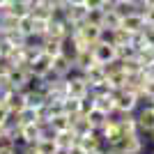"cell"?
Returning a JSON list of instances; mask_svg holds the SVG:
<instances>
[{
  "instance_id": "obj_21",
  "label": "cell",
  "mask_w": 154,
  "mask_h": 154,
  "mask_svg": "<svg viewBox=\"0 0 154 154\" xmlns=\"http://www.w3.org/2000/svg\"><path fill=\"white\" fill-rule=\"evenodd\" d=\"M30 5H39V2H44V0H28Z\"/></svg>"
},
{
  "instance_id": "obj_8",
  "label": "cell",
  "mask_w": 154,
  "mask_h": 154,
  "mask_svg": "<svg viewBox=\"0 0 154 154\" xmlns=\"http://www.w3.org/2000/svg\"><path fill=\"white\" fill-rule=\"evenodd\" d=\"M78 143V136L71 131V129H67V131H58V136H55V145L62 149H69L71 145H76Z\"/></svg>"
},
{
  "instance_id": "obj_7",
  "label": "cell",
  "mask_w": 154,
  "mask_h": 154,
  "mask_svg": "<svg viewBox=\"0 0 154 154\" xmlns=\"http://www.w3.org/2000/svg\"><path fill=\"white\" fill-rule=\"evenodd\" d=\"M88 16V7L85 5H67V21L71 23H83Z\"/></svg>"
},
{
  "instance_id": "obj_13",
  "label": "cell",
  "mask_w": 154,
  "mask_h": 154,
  "mask_svg": "<svg viewBox=\"0 0 154 154\" xmlns=\"http://www.w3.org/2000/svg\"><path fill=\"white\" fill-rule=\"evenodd\" d=\"M85 117L90 120V124H92V127H101V124L106 122V117H108V115H106L103 110H99V108H92V110H90V113H88Z\"/></svg>"
},
{
  "instance_id": "obj_2",
  "label": "cell",
  "mask_w": 154,
  "mask_h": 154,
  "mask_svg": "<svg viewBox=\"0 0 154 154\" xmlns=\"http://www.w3.org/2000/svg\"><path fill=\"white\" fill-rule=\"evenodd\" d=\"M92 53H94V60L99 64H106V62H110V60H115V46L113 44H101V42H97L94 48H92Z\"/></svg>"
},
{
  "instance_id": "obj_16",
  "label": "cell",
  "mask_w": 154,
  "mask_h": 154,
  "mask_svg": "<svg viewBox=\"0 0 154 154\" xmlns=\"http://www.w3.org/2000/svg\"><path fill=\"white\" fill-rule=\"evenodd\" d=\"M83 5L88 7V9H101V7H103V0H85Z\"/></svg>"
},
{
  "instance_id": "obj_6",
  "label": "cell",
  "mask_w": 154,
  "mask_h": 154,
  "mask_svg": "<svg viewBox=\"0 0 154 154\" xmlns=\"http://www.w3.org/2000/svg\"><path fill=\"white\" fill-rule=\"evenodd\" d=\"M51 69H53V71H58L60 76H69V71L74 69V62H71V60H67L62 53H60V55H55V58H53Z\"/></svg>"
},
{
  "instance_id": "obj_1",
  "label": "cell",
  "mask_w": 154,
  "mask_h": 154,
  "mask_svg": "<svg viewBox=\"0 0 154 154\" xmlns=\"http://www.w3.org/2000/svg\"><path fill=\"white\" fill-rule=\"evenodd\" d=\"M136 117V127H138V131H152L154 129V108L149 106V108H138V115Z\"/></svg>"
},
{
  "instance_id": "obj_18",
  "label": "cell",
  "mask_w": 154,
  "mask_h": 154,
  "mask_svg": "<svg viewBox=\"0 0 154 154\" xmlns=\"http://www.w3.org/2000/svg\"><path fill=\"white\" fill-rule=\"evenodd\" d=\"M143 90H145V92L154 99V78H147V83H145V88H143Z\"/></svg>"
},
{
  "instance_id": "obj_4",
  "label": "cell",
  "mask_w": 154,
  "mask_h": 154,
  "mask_svg": "<svg viewBox=\"0 0 154 154\" xmlns=\"http://www.w3.org/2000/svg\"><path fill=\"white\" fill-rule=\"evenodd\" d=\"M5 103H7V108L12 110V113H19V110L26 108V94H23L21 90H12L9 94H7Z\"/></svg>"
},
{
  "instance_id": "obj_14",
  "label": "cell",
  "mask_w": 154,
  "mask_h": 154,
  "mask_svg": "<svg viewBox=\"0 0 154 154\" xmlns=\"http://www.w3.org/2000/svg\"><path fill=\"white\" fill-rule=\"evenodd\" d=\"M19 120H21V127L23 124H32V122H37V110L35 108H23V110H19Z\"/></svg>"
},
{
  "instance_id": "obj_9",
  "label": "cell",
  "mask_w": 154,
  "mask_h": 154,
  "mask_svg": "<svg viewBox=\"0 0 154 154\" xmlns=\"http://www.w3.org/2000/svg\"><path fill=\"white\" fill-rule=\"evenodd\" d=\"M21 136H23L26 143H37L39 138H42V131H39L37 124L32 122V124H23V127H21Z\"/></svg>"
},
{
  "instance_id": "obj_10",
  "label": "cell",
  "mask_w": 154,
  "mask_h": 154,
  "mask_svg": "<svg viewBox=\"0 0 154 154\" xmlns=\"http://www.w3.org/2000/svg\"><path fill=\"white\" fill-rule=\"evenodd\" d=\"M48 122H51V127L55 129V131H67V129H71V120H69L67 113H58V115H53Z\"/></svg>"
},
{
  "instance_id": "obj_12",
  "label": "cell",
  "mask_w": 154,
  "mask_h": 154,
  "mask_svg": "<svg viewBox=\"0 0 154 154\" xmlns=\"http://www.w3.org/2000/svg\"><path fill=\"white\" fill-rule=\"evenodd\" d=\"M85 23L90 26H103V7L101 9H88V16H85Z\"/></svg>"
},
{
  "instance_id": "obj_19",
  "label": "cell",
  "mask_w": 154,
  "mask_h": 154,
  "mask_svg": "<svg viewBox=\"0 0 154 154\" xmlns=\"http://www.w3.org/2000/svg\"><path fill=\"white\" fill-rule=\"evenodd\" d=\"M0 154H19V147H0Z\"/></svg>"
},
{
  "instance_id": "obj_22",
  "label": "cell",
  "mask_w": 154,
  "mask_h": 154,
  "mask_svg": "<svg viewBox=\"0 0 154 154\" xmlns=\"http://www.w3.org/2000/svg\"><path fill=\"white\" fill-rule=\"evenodd\" d=\"M145 5H154V0H145Z\"/></svg>"
},
{
  "instance_id": "obj_20",
  "label": "cell",
  "mask_w": 154,
  "mask_h": 154,
  "mask_svg": "<svg viewBox=\"0 0 154 154\" xmlns=\"http://www.w3.org/2000/svg\"><path fill=\"white\" fill-rule=\"evenodd\" d=\"M129 2H131L134 7H140V5H145V0H129Z\"/></svg>"
},
{
  "instance_id": "obj_15",
  "label": "cell",
  "mask_w": 154,
  "mask_h": 154,
  "mask_svg": "<svg viewBox=\"0 0 154 154\" xmlns=\"http://www.w3.org/2000/svg\"><path fill=\"white\" fill-rule=\"evenodd\" d=\"M32 28H35V19H32L30 14H28V16H21L19 19V30L23 32V35H32Z\"/></svg>"
},
{
  "instance_id": "obj_17",
  "label": "cell",
  "mask_w": 154,
  "mask_h": 154,
  "mask_svg": "<svg viewBox=\"0 0 154 154\" xmlns=\"http://www.w3.org/2000/svg\"><path fill=\"white\" fill-rule=\"evenodd\" d=\"M9 115V108H7V103L5 101H0V124L5 122V117Z\"/></svg>"
},
{
  "instance_id": "obj_11",
  "label": "cell",
  "mask_w": 154,
  "mask_h": 154,
  "mask_svg": "<svg viewBox=\"0 0 154 154\" xmlns=\"http://www.w3.org/2000/svg\"><path fill=\"white\" fill-rule=\"evenodd\" d=\"M113 12L120 16V19H124V16H129L131 12H136V7L129 2V0H120V2H115L113 5Z\"/></svg>"
},
{
  "instance_id": "obj_5",
  "label": "cell",
  "mask_w": 154,
  "mask_h": 154,
  "mask_svg": "<svg viewBox=\"0 0 154 154\" xmlns=\"http://www.w3.org/2000/svg\"><path fill=\"white\" fill-rule=\"evenodd\" d=\"M51 62H53V58H48L46 53H42L39 58H35L30 62V74H37V76H44L46 71L51 69Z\"/></svg>"
},
{
  "instance_id": "obj_3",
  "label": "cell",
  "mask_w": 154,
  "mask_h": 154,
  "mask_svg": "<svg viewBox=\"0 0 154 154\" xmlns=\"http://www.w3.org/2000/svg\"><path fill=\"white\" fill-rule=\"evenodd\" d=\"M120 28H124V30H129L131 35L134 32H140L143 28H145V19H143L138 12H131L129 16H124L122 23H120Z\"/></svg>"
}]
</instances>
